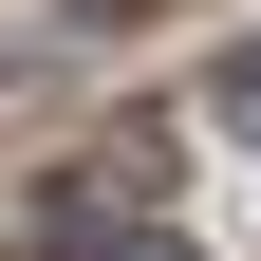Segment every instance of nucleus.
I'll list each match as a JSON object with an SVG mask.
<instances>
[{
    "instance_id": "2",
    "label": "nucleus",
    "mask_w": 261,
    "mask_h": 261,
    "mask_svg": "<svg viewBox=\"0 0 261 261\" xmlns=\"http://www.w3.org/2000/svg\"><path fill=\"white\" fill-rule=\"evenodd\" d=\"M75 261H187V243H75Z\"/></svg>"
},
{
    "instance_id": "1",
    "label": "nucleus",
    "mask_w": 261,
    "mask_h": 261,
    "mask_svg": "<svg viewBox=\"0 0 261 261\" xmlns=\"http://www.w3.org/2000/svg\"><path fill=\"white\" fill-rule=\"evenodd\" d=\"M224 130H261V56H224Z\"/></svg>"
}]
</instances>
